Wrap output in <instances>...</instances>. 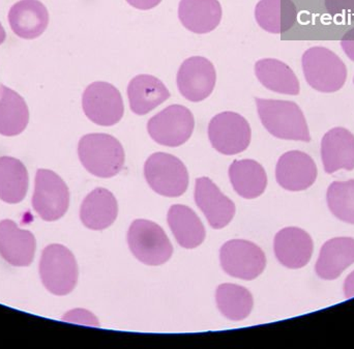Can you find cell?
I'll use <instances>...</instances> for the list:
<instances>
[{
    "instance_id": "29",
    "label": "cell",
    "mask_w": 354,
    "mask_h": 349,
    "mask_svg": "<svg viewBox=\"0 0 354 349\" xmlns=\"http://www.w3.org/2000/svg\"><path fill=\"white\" fill-rule=\"evenodd\" d=\"M216 302L220 312L232 321L247 319L254 306L253 296L247 288L230 283L216 288Z\"/></svg>"
},
{
    "instance_id": "15",
    "label": "cell",
    "mask_w": 354,
    "mask_h": 349,
    "mask_svg": "<svg viewBox=\"0 0 354 349\" xmlns=\"http://www.w3.org/2000/svg\"><path fill=\"white\" fill-rule=\"evenodd\" d=\"M274 254L281 265L288 269H301L309 263L313 253V240L305 230L287 227L277 234Z\"/></svg>"
},
{
    "instance_id": "5",
    "label": "cell",
    "mask_w": 354,
    "mask_h": 349,
    "mask_svg": "<svg viewBox=\"0 0 354 349\" xmlns=\"http://www.w3.org/2000/svg\"><path fill=\"white\" fill-rule=\"evenodd\" d=\"M128 244L139 261L151 267L164 265L174 254V246L163 228L149 220H135L131 224Z\"/></svg>"
},
{
    "instance_id": "12",
    "label": "cell",
    "mask_w": 354,
    "mask_h": 349,
    "mask_svg": "<svg viewBox=\"0 0 354 349\" xmlns=\"http://www.w3.org/2000/svg\"><path fill=\"white\" fill-rule=\"evenodd\" d=\"M179 93L187 101L198 103L207 99L216 83V70L212 62L201 56L187 58L176 76Z\"/></svg>"
},
{
    "instance_id": "28",
    "label": "cell",
    "mask_w": 354,
    "mask_h": 349,
    "mask_svg": "<svg viewBox=\"0 0 354 349\" xmlns=\"http://www.w3.org/2000/svg\"><path fill=\"white\" fill-rule=\"evenodd\" d=\"M29 178L26 167L20 160L0 158V199L15 205L21 202L28 190Z\"/></svg>"
},
{
    "instance_id": "31",
    "label": "cell",
    "mask_w": 354,
    "mask_h": 349,
    "mask_svg": "<svg viewBox=\"0 0 354 349\" xmlns=\"http://www.w3.org/2000/svg\"><path fill=\"white\" fill-rule=\"evenodd\" d=\"M64 321H75V323H79L81 325L97 326V327H99L97 319L93 317L91 313L84 310L72 311V312L68 313L66 317H64Z\"/></svg>"
},
{
    "instance_id": "2",
    "label": "cell",
    "mask_w": 354,
    "mask_h": 349,
    "mask_svg": "<svg viewBox=\"0 0 354 349\" xmlns=\"http://www.w3.org/2000/svg\"><path fill=\"white\" fill-rule=\"evenodd\" d=\"M78 155L85 169L97 178L118 176L124 165V149L122 143L109 134L93 133L79 141Z\"/></svg>"
},
{
    "instance_id": "14",
    "label": "cell",
    "mask_w": 354,
    "mask_h": 349,
    "mask_svg": "<svg viewBox=\"0 0 354 349\" xmlns=\"http://www.w3.org/2000/svg\"><path fill=\"white\" fill-rule=\"evenodd\" d=\"M276 178L285 190L304 191L315 182L317 167L307 153L299 151H288L279 159Z\"/></svg>"
},
{
    "instance_id": "11",
    "label": "cell",
    "mask_w": 354,
    "mask_h": 349,
    "mask_svg": "<svg viewBox=\"0 0 354 349\" xmlns=\"http://www.w3.org/2000/svg\"><path fill=\"white\" fill-rule=\"evenodd\" d=\"M220 261L225 273L245 281L259 277L266 267L263 251L249 240H233L225 243L221 248Z\"/></svg>"
},
{
    "instance_id": "8",
    "label": "cell",
    "mask_w": 354,
    "mask_h": 349,
    "mask_svg": "<svg viewBox=\"0 0 354 349\" xmlns=\"http://www.w3.org/2000/svg\"><path fill=\"white\" fill-rule=\"evenodd\" d=\"M195 120L189 108L171 105L162 110L147 122V132L153 141L164 147L185 144L193 134Z\"/></svg>"
},
{
    "instance_id": "24",
    "label": "cell",
    "mask_w": 354,
    "mask_h": 349,
    "mask_svg": "<svg viewBox=\"0 0 354 349\" xmlns=\"http://www.w3.org/2000/svg\"><path fill=\"white\" fill-rule=\"evenodd\" d=\"M167 222L176 242L183 248H197L205 240L203 223L193 209L185 205H172L168 211Z\"/></svg>"
},
{
    "instance_id": "6",
    "label": "cell",
    "mask_w": 354,
    "mask_h": 349,
    "mask_svg": "<svg viewBox=\"0 0 354 349\" xmlns=\"http://www.w3.org/2000/svg\"><path fill=\"white\" fill-rule=\"evenodd\" d=\"M147 184L158 194L165 197H179L189 187V173L185 164L174 155L156 153L145 165Z\"/></svg>"
},
{
    "instance_id": "4",
    "label": "cell",
    "mask_w": 354,
    "mask_h": 349,
    "mask_svg": "<svg viewBox=\"0 0 354 349\" xmlns=\"http://www.w3.org/2000/svg\"><path fill=\"white\" fill-rule=\"evenodd\" d=\"M39 276L46 290L55 296H66L76 287L78 265L74 254L62 245H49L39 261Z\"/></svg>"
},
{
    "instance_id": "25",
    "label": "cell",
    "mask_w": 354,
    "mask_h": 349,
    "mask_svg": "<svg viewBox=\"0 0 354 349\" xmlns=\"http://www.w3.org/2000/svg\"><path fill=\"white\" fill-rule=\"evenodd\" d=\"M297 8L292 0H260L255 8V19L263 30L281 35L297 22Z\"/></svg>"
},
{
    "instance_id": "23",
    "label": "cell",
    "mask_w": 354,
    "mask_h": 349,
    "mask_svg": "<svg viewBox=\"0 0 354 349\" xmlns=\"http://www.w3.org/2000/svg\"><path fill=\"white\" fill-rule=\"evenodd\" d=\"M255 75L266 88L281 95H297L301 85L292 68L276 58H263L255 64Z\"/></svg>"
},
{
    "instance_id": "34",
    "label": "cell",
    "mask_w": 354,
    "mask_h": 349,
    "mask_svg": "<svg viewBox=\"0 0 354 349\" xmlns=\"http://www.w3.org/2000/svg\"><path fill=\"white\" fill-rule=\"evenodd\" d=\"M344 294L347 299L354 296V271L345 280Z\"/></svg>"
},
{
    "instance_id": "1",
    "label": "cell",
    "mask_w": 354,
    "mask_h": 349,
    "mask_svg": "<svg viewBox=\"0 0 354 349\" xmlns=\"http://www.w3.org/2000/svg\"><path fill=\"white\" fill-rule=\"evenodd\" d=\"M255 102L260 120L272 136L283 140L311 141L307 120L297 103L259 97Z\"/></svg>"
},
{
    "instance_id": "21",
    "label": "cell",
    "mask_w": 354,
    "mask_h": 349,
    "mask_svg": "<svg viewBox=\"0 0 354 349\" xmlns=\"http://www.w3.org/2000/svg\"><path fill=\"white\" fill-rule=\"evenodd\" d=\"M118 215V200L107 189H95L81 205L80 219L88 229H106L115 222Z\"/></svg>"
},
{
    "instance_id": "19",
    "label": "cell",
    "mask_w": 354,
    "mask_h": 349,
    "mask_svg": "<svg viewBox=\"0 0 354 349\" xmlns=\"http://www.w3.org/2000/svg\"><path fill=\"white\" fill-rule=\"evenodd\" d=\"M218 0H180L178 18L185 29L197 35L214 31L222 20Z\"/></svg>"
},
{
    "instance_id": "35",
    "label": "cell",
    "mask_w": 354,
    "mask_h": 349,
    "mask_svg": "<svg viewBox=\"0 0 354 349\" xmlns=\"http://www.w3.org/2000/svg\"><path fill=\"white\" fill-rule=\"evenodd\" d=\"M6 30H4L3 26H2L1 23H0V45L4 43V41H6Z\"/></svg>"
},
{
    "instance_id": "3",
    "label": "cell",
    "mask_w": 354,
    "mask_h": 349,
    "mask_svg": "<svg viewBox=\"0 0 354 349\" xmlns=\"http://www.w3.org/2000/svg\"><path fill=\"white\" fill-rule=\"evenodd\" d=\"M301 66L308 84L319 93H336L347 80V68L343 60L334 51L322 46L306 50Z\"/></svg>"
},
{
    "instance_id": "26",
    "label": "cell",
    "mask_w": 354,
    "mask_h": 349,
    "mask_svg": "<svg viewBox=\"0 0 354 349\" xmlns=\"http://www.w3.org/2000/svg\"><path fill=\"white\" fill-rule=\"evenodd\" d=\"M229 178L235 192L245 199L257 198L268 186L266 170L254 160L233 162L229 168Z\"/></svg>"
},
{
    "instance_id": "16",
    "label": "cell",
    "mask_w": 354,
    "mask_h": 349,
    "mask_svg": "<svg viewBox=\"0 0 354 349\" xmlns=\"http://www.w3.org/2000/svg\"><path fill=\"white\" fill-rule=\"evenodd\" d=\"M35 236L12 220L0 222V256L14 267H28L35 258Z\"/></svg>"
},
{
    "instance_id": "10",
    "label": "cell",
    "mask_w": 354,
    "mask_h": 349,
    "mask_svg": "<svg viewBox=\"0 0 354 349\" xmlns=\"http://www.w3.org/2000/svg\"><path fill=\"white\" fill-rule=\"evenodd\" d=\"M85 115L103 126H111L122 120L124 113L122 93L111 83L93 82L85 88L82 95Z\"/></svg>"
},
{
    "instance_id": "7",
    "label": "cell",
    "mask_w": 354,
    "mask_h": 349,
    "mask_svg": "<svg viewBox=\"0 0 354 349\" xmlns=\"http://www.w3.org/2000/svg\"><path fill=\"white\" fill-rule=\"evenodd\" d=\"M251 137L249 122L235 112L216 114L208 124L210 144L223 155H233L243 153L249 147Z\"/></svg>"
},
{
    "instance_id": "17",
    "label": "cell",
    "mask_w": 354,
    "mask_h": 349,
    "mask_svg": "<svg viewBox=\"0 0 354 349\" xmlns=\"http://www.w3.org/2000/svg\"><path fill=\"white\" fill-rule=\"evenodd\" d=\"M8 18L12 32L25 39H37L49 24V12L39 0L17 2L10 8Z\"/></svg>"
},
{
    "instance_id": "32",
    "label": "cell",
    "mask_w": 354,
    "mask_h": 349,
    "mask_svg": "<svg viewBox=\"0 0 354 349\" xmlns=\"http://www.w3.org/2000/svg\"><path fill=\"white\" fill-rule=\"evenodd\" d=\"M126 1L137 10H149L159 6L162 0H126Z\"/></svg>"
},
{
    "instance_id": "30",
    "label": "cell",
    "mask_w": 354,
    "mask_h": 349,
    "mask_svg": "<svg viewBox=\"0 0 354 349\" xmlns=\"http://www.w3.org/2000/svg\"><path fill=\"white\" fill-rule=\"evenodd\" d=\"M326 198L334 216L345 223L354 224V180L333 182Z\"/></svg>"
},
{
    "instance_id": "18",
    "label": "cell",
    "mask_w": 354,
    "mask_h": 349,
    "mask_svg": "<svg viewBox=\"0 0 354 349\" xmlns=\"http://www.w3.org/2000/svg\"><path fill=\"white\" fill-rule=\"evenodd\" d=\"M129 103L133 113L145 115L167 101L170 93L166 85L153 75H137L129 83Z\"/></svg>"
},
{
    "instance_id": "22",
    "label": "cell",
    "mask_w": 354,
    "mask_h": 349,
    "mask_svg": "<svg viewBox=\"0 0 354 349\" xmlns=\"http://www.w3.org/2000/svg\"><path fill=\"white\" fill-rule=\"evenodd\" d=\"M353 263L354 238H333L328 240L320 250L316 274L322 279L335 280Z\"/></svg>"
},
{
    "instance_id": "20",
    "label": "cell",
    "mask_w": 354,
    "mask_h": 349,
    "mask_svg": "<svg viewBox=\"0 0 354 349\" xmlns=\"http://www.w3.org/2000/svg\"><path fill=\"white\" fill-rule=\"evenodd\" d=\"M322 158L326 173L354 169V135L344 128L328 131L322 141Z\"/></svg>"
},
{
    "instance_id": "9",
    "label": "cell",
    "mask_w": 354,
    "mask_h": 349,
    "mask_svg": "<svg viewBox=\"0 0 354 349\" xmlns=\"http://www.w3.org/2000/svg\"><path fill=\"white\" fill-rule=\"evenodd\" d=\"M70 191L59 176L51 170H37L32 207L44 221L52 222L66 215Z\"/></svg>"
},
{
    "instance_id": "13",
    "label": "cell",
    "mask_w": 354,
    "mask_h": 349,
    "mask_svg": "<svg viewBox=\"0 0 354 349\" xmlns=\"http://www.w3.org/2000/svg\"><path fill=\"white\" fill-rule=\"evenodd\" d=\"M195 201L204 214L210 227L222 229L226 227L235 216V205L225 196L214 182L208 178L196 180Z\"/></svg>"
},
{
    "instance_id": "27",
    "label": "cell",
    "mask_w": 354,
    "mask_h": 349,
    "mask_svg": "<svg viewBox=\"0 0 354 349\" xmlns=\"http://www.w3.org/2000/svg\"><path fill=\"white\" fill-rule=\"evenodd\" d=\"M29 122V110L24 99L16 91L0 84V135L21 134Z\"/></svg>"
},
{
    "instance_id": "36",
    "label": "cell",
    "mask_w": 354,
    "mask_h": 349,
    "mask_svg": "<svg viewBox=\"0 0 354 349\" xmlns=\"http://www.w3.org/2000/svg\"><path fill=\"white\" fill-rule=\"evenodd\" d=\"M353 83H354V78H353Z\"/></svg>"
},
{
    "instance_id": "33",
    "label": "cell",
    "mask_w": 354,
    "mask_h": 349,
    "mask_svg": "<svg viewBox=\"0 0 354 349\" xmlns=\"http://www.w3.org/2000/svg\"><path fill=\"white\" fill-rule=\"evenodd\" d=\"M341 46L347 57L354 62V30L345 35L344 39L341 41Z\"/></svg>"
}]
</instances>
